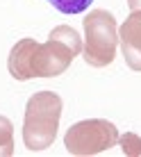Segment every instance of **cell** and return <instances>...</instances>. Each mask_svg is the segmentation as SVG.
<instances>
[{
    "label": "cell",
    "mask_w": 141,
    "mask_h": 157,
    "mask_svg": "<svg viewBox=\"0 0 141 157\" xmlns=\"http://www.w3.org/2000/svg\"><path fill=\"white\" fill-rule=\"evenodd\" d=\"M73 59L75 52L57 39H48L46 43L21 39L9 52L7 68L14 80L28 82L34 78H57L70 66Z\"/></svg>",
    "instance_id": "1"
},
{
    "label": "cell",
    "mask_w": 141,
    "mask_h": 157,
    "mask_svg": "<svg viewBox=\"0 0 141 157\" xmlns=\"http://www.w3.org/2000/svg\"><path fill=\"white\" fill-rule=\"evenodd\" d=\"M64 102L55 91H36L30 96L23 116V144L32 153L46 150L57 137Z\"/></svg>",
    "instance_id": "2"
},
{
    "label": "cell",
    "mask_w": 141,
    "mask_h": 157,
    "mask_svg": "<svg viewBox=\"0 0 141 157\" xmlns=\"http://www.w3.org/2000/svg\"><path fill=\"white\" fill-rule=\"evenodd\" d=\"M84 23V62L93 68H105L109 66L116 57V46H118V28L116 18L107 9H93L86 14Z\"/></svg>",
    "instance_id": "3"
},
{
    "label": "cell",
    "mask_w": 141,
    "mask_h": 157,
    "mask_svg": "<svg viewBox=\"0 0 141 157\" xmlns=\"http://www.w3.org/2000/svg\"><path fill=\"white\" fill-rule=\"evenodd\" d=\"M118 144V128L107 118H86L70 125L64 134V146L75 157H89L109 150Z\"/></svg>",
    "instance_id": "4"
},
{
    "label": "cell",
    "mask_w": 141,
    "mask_h": 157,
    "mask_svg": "<svg viewBox=\"0 0 141 157\" xmlns=\"http://www.w3.org/2000/svg\"><path fill=\"white\" fill-rule=\"evenodd\" d=\"M118 43L132 71H141V12H132L118 30Z\"/></svg>",
    "instance_id": "5"
},
{
    "label": "cell",
    "mask_w": 141,
    "mask_h": 157,
    "mask_svg": "<svg viewBox=\"0 0 141 157\" xmlns=\"http://www.w3.org/2000/svg\"><path fill=\"white\" fill-rule=\"evenodd\" d=\"M48 39H57V41L66 43L75 55L82 52V39H80V34L70 28V25H57V28H52V32L48 34Z\"/></svg>",
    "instance_id": "6"
},
{
    "label": "cell",
    "mask_w": 141,
    "mask_h": 157,
    "mask_svg": "<svg viewBox=\"0 0 141 157\" xmlns=\"http://www.w3.org/2000/svg\"><path fill=\"white\" fill-rule=\"evenodd\" d=\"M14 155V125L7 116L0 114V157Z\"/></svg>",
    "instance_id": "7"
},
{
    "label": "cell",
    "mask_w": 141,
    "mask_h": 157,
    "mask_svg": "<svg viewBox=\"0 0 141 157\" xmlns=\"http://www.w3.org/2000/svg\"><path fill=\"white\" fill-rule=\"evenodd\" d=\"M48 2L62 14H82L93 0H48Z\"/></svg>",
    "instance_id": "8"
},
{
    "label": "cell",
    "mask_w": 141,
    "mask_h": 157,
    "mask_svg": "<svg viewBox=\"0 0 141 157\" xmlns=\"http://www.w3.org/2000/svg\"><path fill=\"white\" fill-rule=\"evenodd\" d=\"M118 144H121L123 153L128 157H139L141 155V137L134 132H125L123 137H118Z\"/></svg>",
    "instance_id": "9"
},
{
    "label": "cell",
    "mask_w": 141,
    "mask_h": 157,
    "mask_svg": "<svg viewBox=\"0 0 141 157\" xmlns=\"http://www.w3.org/2000/svg\"><path fill=\"white\" fill-rule=\"evenodd\" d=\"M130 12H141V0H128Z\"/></svg>",
    "instance_id": "10"
}]
</instances>
